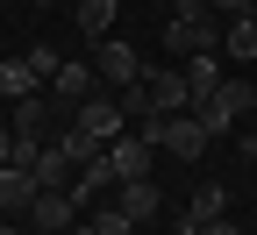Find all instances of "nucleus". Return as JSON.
Segmentation results:
<instances>
[{
    "instance_id": "nucleus-10",
    "label": "nucleus",
    "mask_w": 257,
    "mask_h": 235,
    "mask_svg": "<svg viewBox=\"0 0 257 235\" xmlns=\"http://www.w3.org/2000/svg\"><path fill=\"white\" fill-rule=\"evenodd\" d=\"M143 93L157 114H179L186 107V72H157V64H143Z\"/></svg>"
},
{
    "instance_id": "nucleus-12",
    "label": "nucleus",
    "mask_w": 257,
    "mask_h": 235,
    "mask_svg": "<svg viewBox=\"0 0 257 235\" xmlns=\"http://www.w3.org/2000/svg\"><path fill=\"white\" fill-rule=\"evenodd\" d=\"M214 57H221V50H193V57H186V107H200V100L221 86V64H214Z\"/></svg>"
},
{
    "instance_id": "nucleus-16",
    "label": "nucleus",
    "mask_w": 257,
    "mask_h": 235,
    "mask_svg": "<svg viewBox=\"0 0 257 235\" xmlns=\"http://www.w3.org/2000/svg\"><path fill=\"white\" fill-rule=\"evenodd\" d=\"M114 8H121V0H79V29H86L93 43L114 36Z\"/></svg>"
},
{
    "instance_id": "nucleus-19",
    "label": "nucleus",
    "mask_w": 257,
    "mask_h": 235,
    "mask_svg": "<svg viewBox=\"0 0 257 235\" xmlns=\"http://www.w3.org/2000/svg\"><path fill=\"white\" fill-rule=\"evenodd\" d=\"M121 114H128V121H143V114H157V107H150V93H143V79H136V86H121Z\"/></svg>"
},
{
    "instance_id": "nucleus-21",
    "label": "nucleus",
    "mask_w": 257,
    "mask_h": 235,
    "mask_svg": "<svg viewBox=\"0 0 257 235\" xmlns=\"http://www.w3.org/2000/svg\"><path fill=\"white\" fill-rule=\"evenodd\" d=\"M8 150H15V128H8V121H0V164H8Z\"/></svg>"
},
{
    "instance_id": "nucleus-20",
    "label": "nucleus",
    "mask_w": 257,
    "mask_h": 235,
    "mask_svg": "<svg viewBox=\"0 0 257 235\" xmlns=\"http://www.w3.org/2000/svg\"><path fill=\"white\" fill-rule=\"evenodd\" d=\"M214 15H250V0H207Z\"/></svg>"
},
{
    "instance_id": "nucleus-26",
    "label": "nucleus",
    "mask_w": 257,
    "mask_h": 235,
    "mask_svg": "<svg viewBox=\"0 0 257 235\" xmlns=\"http://www.w3.org/2000/svg\"><path fill=\"white\" fill-rule=\"evenodd\" d=\"M250 22H257V0H250Z\"/></svg>"
},
{
    "instance_id": "nucleus-25",
    "label": "nucleus",
    "mask_w": 257,
    "mask_h": 235,
    "mask_svg": "<svg viewBox=\"0 0 257 235\" xmlns=\"http://www.w3.org/2000/svg\"><path fill=\"white\" fill-rule=\"evenodd\" d=\"M36 8H57V0H36ZM72 8H79V0H72Z\"/></svg>"
},
{
    "instance_id": "nucleus-17",
    "label": "nucleus",
    "mask_w": 257,
    "mask_h": 235,
    "mask_svg": "<svg viewBox=\"0 0 257 235\" xmlns=\"http://www.w3.org/2000/svg\"><path fill=\"white\" fill-rule=\"evenodd\" d=\"M214 214H229V192L207 178V185H193V199H186V221H214Z\"/></svg>"
},
{
    "instance_id": "nucleus-3",
    "label": "nucleus",
    "mask_w": 257,
    "mask_h": 235,
    "mask_svg": "<svg viewBox=\"0 0 257 235\" xmlns=\"http://www.w3.org/2000/svg\"><path fill=\"white\" fill-rule=\"evenodd\" d=\"M93 57H100V64H93V72H100V86H114V93L143 79V57L128 50L121 36H100V43H93Z\"/></svg>"
},
{
    "instance_id": "nucleus-4",
    "label": "nucleus",
    "mask_w": 257,
    "mask_h": 235,
    "mask_svg": "<svg viewBox=\"0 0 257 235\" xmlns=\"http://www.w3.org/2000/svg\"><path fill=\"white\" fill-rule=\"evenodd\" d=\"M93 93H100V72H93V64H79V57H64L57 72H50V100H57L64 114H72L79 100H93Z\"/></svg>"
},
{
    "instance_id": "nucleus-6",
    "label": "nucleus",
    "mask_w": 257,
    "mask_h": 235,
    "mask_svg": "<svg viewBox=\"0 0 257 235\" xmlns=\"http://www.w3.org/2000/svg\"><path fill=\"white\" fill-rule=\"evenodd\" d=\"M50 114H64L50 93H29V100H15L8 107V128L15 136H29V143H50Z\"/></svg>"
},
{
    "instance_id": "nucleus-15",
    "label": "nucleus",
    "mask_w": 257,
    "mask_h": 235,
    "mask_svg": "<svg viewBox=\"0 0 257 235\" xmlns=\"http://www.w3.org/2000/svg\"><path fill=\"white\" fill-rule=\"evenodd\" d=\"M221 57H257V22H250V15H229V29H221Z\"/></svg>"
},
{
    "instance_id": "nucleus-11",
    "label": "nucleus",
    "mask_w": 257,
    "mask_h": 235,
    "mask_svg": "<svg viewBox=\"0 0 257 235\" xmlns=\"http://www.w3.org/2000/svg\"><path fill=\"white\" fill-rule=\"evenodd\" d=\"M36 171H22V164H0V207H8V214H29V207H36Z\"/></svg>"
},
{
    "instance_id": "nucleus-23",
    "label": "nucleus",
    "mask_w": 257,
    "mask_h": 235,
    "mask_svg": "<svg viewBox=\"0 0 257 235\" xmlns=\"http://www.w3.org/2000/svg\"><path fill=\"white\" fill-rule=\"evenodd\" d=\"M243 157H250V164H257V136H243Z\"/></svg>"
},
{
    "instance_id": "nucleus-1",
    "label": "nucleus",
    "mask_w": 257,
    "mask_h": 235,
    "mask_svg": "<svg viewBox=\"0 0 257 235\" xmlns=\"http://www.w3.org/2000/svg\"><path fill=\"white\" fill-rule=\"evenodd\" d=\"M193 114H200V128H207V136H229V128H236V114H257V86H250V79H221V86H214Z\"/></svg>"
},
{
    "instance_id": "nucleus-18",
    "label": "nucleus",
    "mask_w": 257,
    "mask_h": 235,
    "mask_svg": "<svg viewBox=\"0 0 257 235\" xmlns=\"http://www.w3.org/2000/svg\"><path fill=\"white\" fill-rule=\"evenodd\" d=\"M93 228H100V235H136V221H128V214L114 207V199H107L100 214H93Z\"/></svg>"
},
{
    "instance_id": "nucleus-14",
    "label": "nucleus",
    "mask_w": 257,
    "mask_h": 235,
    "mask_svg": "<svg viewBox=\"0 0 257 235\" xmlns=\"http://www.w3.org/2000/svg\"><path fill=\"white\" fill-rule=\"evenodd\" d=\"M72 171H79V164L64 157L57 143H43V150H36V185H72Z\"/></svg>"
},
{
    "instance_id": "nucleus-13",
    "label": "nucleus",
    "mask_w": 257,
    "mask_h": 235,
    "mask_svg": "<svg viewBox=\"0 0 257 235\" xmlns=\"http://www.w3.org/2000/svg\"><path fill=\"white\" fill-rule=\"evenodd\" d=\"M29 93H43V72L29 57H0V100H29Z\"/></svg>"
},
{
    "instance_id": "nucleus-7",
    "label": "nucleus",
    "mask_w": 257,
    "mask_h": 235,
    "mask_svg": "<svg viewBox=\"0 0 257 235\" xmlns=\"http://www.w3.org/2000/svg\"><path fill=\"white\" fill-rule=\"evenodd\" d=\"M72 121L93 128L100 143H114V136H121V100H114V93H93V100H79V107H72Z\"/></svg>"
},
{
    "instance_id": "nucleus-22",
    "label": "nucleus",
    "mask_w": 257,
    "mask_h": 235,
    "mask_svg": "<svg viewBox=\"0 0 257 235\" xmlns=\"http://www.w3.org/2000/svg\"><path fill=\"white\" fill-rule=\"evenodd\" d=\"M64 235H100V228H93V221H72V228H64Z\"/></svg>"
},
{
    "instance_id": "nucleus-5",
    "label": "nucleus",
    "mask_w": 257,
    "mask_h": 235,
    "mask_svg": "<svg viewBox=\"0 0 257 235\" xmlns=\"http://www.w3.org/2000/svg\"><path fill=\"white\" fill-rule=\"evenodd\" d=\"M72 221H79V192H72V185H43V192H36V207H29V228L64 235Z\"/></svg>"
},
{
    "instance_id": "nucleus-2",
    "label": "nucleus",
    "mask_w": 257,
    "mask_h": 235,
    "mask_svg": "<svg viewBox=\"0 0 257 235\" xmlns=\"http://www.w3.org/2000/svg\"><path fill=\"white\" fill-rule=\"evenodd\" d=\"M165 50H179V57H193V50H221L214 8H200V15H172V22H165Z\"/></svg>"
},
{
    "instance_id": "nucleus-27",
    "label": "nucleus",
    "mask_w": 257,
    "mask_h": 235,
    "mask_svg": "<svg viewBox=\"0 0 257 235\" xmlns=\"http://www.w3.org/2000/svg\"><path fill=\"white\" fill-rule=\"evenodd\" d=\"M29 235H50V228H29Z\"/></svg>"
},
{
    "instance_id": "nucleus-24",
    "label": "nucleus",
    "mask_w": 257,
    "mask_h": 235,
    "mask_svg": "<svg viewBox=\"0 0 257 235\" xmlns=\"http://www.w3.org/2000/svg\"><path fill=\"white\" fill-rule=\"evenodd\" d=\"M0 235H29V228H22V221H15V228H0Z\"/></svg>"
},
{
    "instance_id": "nucleus-9",
    "label": "nucleus",
    "mask_w": 257,
    "mask_h": 235,
    "mask_svg": "<svg viewBox=\"0 0 257 235\" xmlns=\"http://www.w3.org/2000/svg\"><path fill=\"white\" fill-rule=\"evenodd\" d=\"M107 164H114V178H150L157 150H150L143 136H114V143H107Z\"/></svg>"
},
{
    "instance_id": "nucleus-8",
    "label": "nucleus",
    "mask_w": 257,
    "mask_h": 235,
    "mask_svg": "<svg viewBox=\"0 0 257 235\" xmlns=\"http://www.w3.org/2000/svg\"><path fill=\"white\" fill-rule=\"evenodd\" d=\"M114 207H121L128 221H136V228H143V221H157L165 192H157V178H121V185H114Z\"/></svg>"
}]
</instances>
